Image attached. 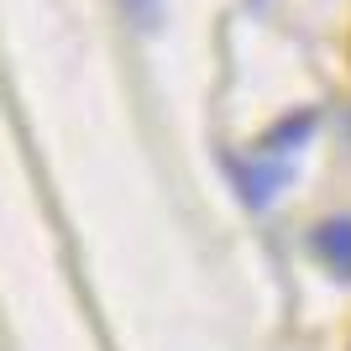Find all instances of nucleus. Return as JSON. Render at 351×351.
Listing matches in <instances>:
<instances>
[{
    "label": "nucleus",
    "instance_id": "f257e3e1",
    "mask_svg": "<svg viewBox=\"0 0 351 351\" xmlns=\"http://www.w3.org/2000/svg\"><path fill=\"white\" fill-rule=\"evenodd\" d=\"M309 247L320 252L336 273H351V220H325V226H315V241H309Z\"/></svg>",
    "mask_w": 351,
    "mask_h": 351
},
{
    "label": "nucleus",
    "instance_id": "f03ea898",
    "mask_svg": "<svg viewBox=\"0 0 351 351\" xmlns=\"http://www.w3.org/2000/svg\"><path fill=\"white\" fill-rule=\"evenodd\" d=\"M231 173H236V184H241V194H247V205H267V199H273V189L283 184V168H278V162L252 168V162H236V158H231Z\"/></svg>",
    "mask_w": 351,
    "mask_h": 351
},
{
    "label": "nucleus",
    "instance_id": "7ed1b4c3",
    "mask_svg": "<svg viewBox=\"0 0 351 351\" xmlns=\"http://www.w3.org/2000/svg\"><path fill=\"white\" fill-rule=\"evenodd\" d=\"M309 132H315V116H309V110H299V116L283 121L278 132H267V142H263V147H273V152H278V147H289V142H304Z\"/></svg>",
    "mask_w": 351,
    "mask_h": 351
},
{
    "label": "nucleus",
    "instance_id": "20e7f679",
    "mask_svg": "<svg viewBox=\"0 0 351 351\" xmlns=\"http://www.w3.org/2000/svg\"><path fill=\"white\" fill-rule=\"evenodd\" d=\"M126 5H132V11L142 16V21H147V16H152V5H158V0H126Z\"/></svg>",
    "mask_w": 351,
    "mask_h": 351
}]
</instances>
